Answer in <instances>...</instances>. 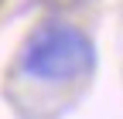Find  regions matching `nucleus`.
Returning <instances> with one entry per match:
<instances>
[{
  "label": "nucleus",
  "instance_id": "obj_1",
  "mask_svg": "<svg viewBox=\"0 0 123 119\" xmlns=\"http://www.w3.org/2000/svg\"><path fill=\"white\" fill-rule=\"evenodd\" d=\"M21 65L27 75H34L41 82H72V78H82L86 71H92L96 51H92V41L79 27L48 21L34 27V34L27 38L21 51Z\"/></svg>",
  "mask_w": 123,
  "mask_h": 119
}]
</instances>
